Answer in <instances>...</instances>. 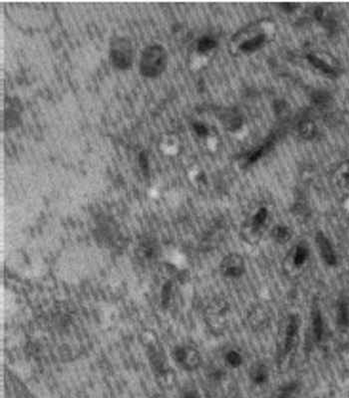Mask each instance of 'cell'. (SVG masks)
Instances as JSON below:
<instances>
[{
  "label": "cell",
  "instance_id": "cell-1",
  "mask_svg": "<svg viewBox=\"0 0 349 398\" xmlns=\"http://www.w3.org/2000/svg\"><path fill=\"white\" fill-rule=\"evenodd\" d=\"M166 54L159 46H152L146 49L141 59V71L148 76L159 74L165 67Z\"/></svg>",
  "mask_w": 349,
  "mask_h": 398
},
{
  "label": "cell",
  "instance_id": "cell-2",
  "mask_svg": "<svg viewBox=\"0 0 349 398\" xmlns=\"http://www.w3.org/2000/svg\"><path fill=\"white\" fill-rule=\"evenodd\" d=\"M173 358L183 368L188 370L196 369L200 367L202 359L197 349L192 346H177L173 351Z\"/></svg>",
  "mask_w": 349,
  "mask_h": 398
},
{
  "label": "cell",
  "instance_id": "cell-3",
  "mask_svg": "<svg viewBox=\"0 0 349 398\" xmlns=\"http://www.w3.org/2000/svg\"><path fill=\"white\" fill-rule=\"evenodd\" d=\"M246 270L245 262L240 254H230L226 256L221 263L222 274L229 279L241 278Z\"/></svg>",
  "mask_w": 349,
  "mask_h": 398
},
{
  "label": "cell",
  "instance_id": "cell-4",
  "mask_svg": "<svg viewBox=\"0 0 349 398\" xmlns=\"http://www.w3.org/2000/svg\"><path fill=\"white\" fill-rule=\"evenodd\" d=\"M111 56L118 67H127L132 58V49L126 40H117L112 46Z\"/></svg>",
  "mask_w": 349,
  "mask_h": 398
},
{
  "label": "cell",
  "instance_id": "cell-5",
  "mask_svg": "<svg viewBox=\"0 0 349 398\" xmlns=\"http://www.w3.org/2000/svg\"><path fill=\"white\" fill-rule=\"evenodd\" d=\"M299 319L296 315H292L288 318L285 331H284V338H283V351L284 355L288 353L294 348L295 343L298 338L299 334Z\"/></svg>",
  "mask_w": 349,
  "mask_h": 398
},
{
  "label": "cell",
  "instance_id": "cell-6",
  "mask_svg": "<svg viewBox=\"0 0 349 398\" xmlns=\"http://www.w3.org/2000/svg\"><path fill=\"white\" fill-rule=\"evenodd\" d=\"M315 242L323 261L329 266H335L337 264V257L328 238L323 233L318 232L315 237Z\"/></svg>",
  "mask_w": 349,
  "mask_h": 398
},
{
  "label": "cell",
  "instance_id": "cell-7",
  "mask_svg": "<svg viewBox=\"0 0 349 398\" xmlns=\"http://www.w3.org/2000/svg\"><path fill=\"white\" fill-rule=\"evenodd\" d=\"M249 376L251 381L256 385L266 384L270 378V371L268 367L263 363H257L252 366Z\"/></svg>",
  "mask_w": 349,
  "mask_h": 398
},
{
  "label": "cell",
  "instance_id": "cell-8",
  "mask_svg": "<svg viewBox=\"0 0 349 398\" xmlns=\"http://www.w3.org/2000/svg\"><path fill=\"white\" fill-rule=\"evenodd\" d=\"M312 328L314 339L319 342L323 337V319L318 308H314L312 315Z\"/></svg>",
  "mask_w": 349,
  "mask_h": 398
},
{
  "label": "cell",
  "instance_id": "cell-9",
  "mask_svg": "<svg viewBox=\"0 0 349 398\" xmlns=\"http://www.w3.org/2000/svg\"><path fill=\"white\" fill-rule=\"evenodd\" d=\"M309 257H310L309 248L302 244L297 245L295 247V250H294V253L292 256V263L294 265V267L301 268L309 260Z\"/></svg>",
  "mask_w": 349,
  "mask_h": 398
},
{
  "label": "cell",
  "instance_id": "cell-10",
  "mask_svg": "<svg viewBox=\"0 0 349 398\" xmlns=\"http://www.w3.org/2000/svg\"><path fill=\"white\" fill-rule=\"evenodd\" d=\"M269 212L266 208H260L252 217L251 219V228L254 232L259 231L264 227L268 220Z\"/></svg>",
  "mask_w": 349,
  "mask_h": 398
},
{
  "label": "cell",
  "instance_id": "cell-11",
  "mask_svg": "<svg viewBox=\"0 0 349 398\" xmlns=\"http://www.w3.org/2000/svg\"><path fill=\"white\" fill-rule=\"evenodd\" d=\"M291 236H292L291 230L284 225H279L273 231L274 239L281 244L288 242L291 239Z\"/></svg>",
  "mask_w": 349,
  "mask_h": 398
},
{
  "label": "cell",
  "instance_id": "cell-12",
  "mask_svg": "<svg viewBox=\"0 0 349 398\" xmlns=\"http://www.w3.org/2000/svg\"><path fill=\"white\" fill-rule=\"evenodd\" d=\"M225 361L229 367H231L233 368H238V367H242V365L244 363V358L241 352H239L238 350L232 349L226 353Z\"/></svg>",
  "mask_w": 349,
  "mask_h": 398
},
{
  "label": "cell",
  "instance_id": "cell-13",
  "mask_svg": "<svg viewBox=\"0 0 349 398\" xmlns=\"http://www.w3.org/2000/svg\"><path fill=\"white\" fill-rule=\"evenodd\" d=\"M336 318H337V324L340 327L349 326V306L346 303L342 302L338 305Z\"/></svg>",
  "mask_w": 349,
  "mask_h": 398
},
{
  "label": "cell",
  "instance_id": "cell-14",
  "mask_svg": "<svg viewBox=\"0 0 349 398\" xmlns=\"http://www.w3.org/2000/svg\"><path fill=\"white\" fill-rule=\"evenodd\" d=\"M264 40H265V38H264L263 36H258V37H256V38H253L252 40H249V41L244 43L242 48H243L244 50H245V51L254 50V49L258 48V47L261 45V44L264 43Z\"/></svg>",
  "mask_w": 349,
  "mask_h": 398
},
{
  "label": "cell",
  "instance_id": "cell-15",
  "mask_svg": "<svg viewBox=\"0 0 349 398\" xmlns=\"http://www.w3.org/2000/svg\"><path fill=\"white\" fill-rule=\"evenodd\" d=\"M172 295V284L167 283L164 288H163V293H162V302L164 305H168L171 299Z\"/></svg>",
  "mask_w": 349,
  "mask_h": 398
},
{
  "label": "cell",
  "instance_id": "cell-16",
  "mask_svg": "<svg viewBox=\"0 0 349 398\" xmlns=\"http://www.w3.org/2000/svg\"><path fill=\"white\" fill-rule=\"evenodd\" d=\"M212 46H213V42L209 39H205V40L201 41V43H200L201 50H208V49H210Z\"/></svg>",
  "mask_w": 349,
  "mask_h": 398
}]
</instances>
